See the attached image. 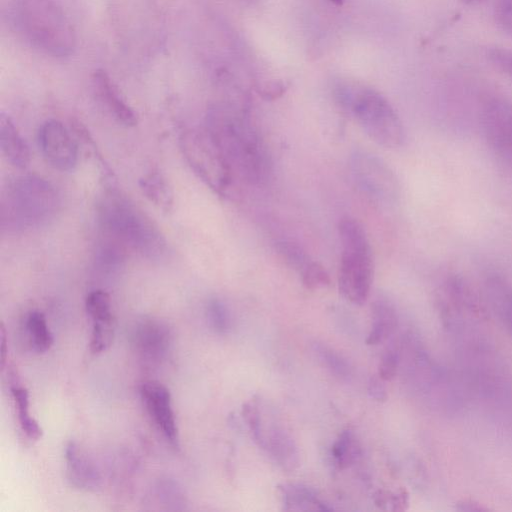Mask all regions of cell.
I'll return each mask as SVG.
<instances>
[{"mask_svg":"<svg viewBox=\"0 0 512 512\" xmlns=\"http://www.w3.org/2000/svg\"><path fill=\"white\" fill-rule=\"evenodd\" d=\"M90 339V351L98 354L105 351L111 344L115 332V320L93 321Z\"/></svg>","mask_w":512,"mask_h":512,"instance_id":"cell-25","label":"cell"},{"mask_svg":"<svg viewBox=\"0 0 512 512\" xmlns=\"http://www.w3.org/2000/svg\"><path fill=\"white\" fill-rule=\"evenodd\" d=\"M399 364V355L395 350H387L381 358L378 375L384 381L392 380Z\"/></svg>","mask_w":512,"mask_h":512,"instance_id":"cell-32","label":"cell"},{"mask_svg":"<svg viewBox=\"0 0 512 512\" xmlns=\"http://www.w3.org/2000/svg\"><path fill=\"white\" fill-rule=\"evenodd\" d=\"M92 82L96 95L113 117L125 126H135L137 117L134 110L126 103L109 75L104 70H96Z\"/></svg>","mask_w":512,"mask_h":512,"instance_id":"cell-14","label":"cell"},{"mask_svg":"<svg viewBox=\"0 0 512 512\" xmlns=\"http://www.w3.org/2000/svg\"><path fill=\"white\" fill-rule=\"evenodd\" d=\"M372 325L367 336L368 345H377L385 341L396 329L397 314L386 300L378 299L371 306Z\"/></svg>","mask_w":512,"mask_h":512,"instance_id":"cell-17","label":"cell"},{"mask_svg":"<svg viewBox=\"0 0 512 512\" xmlns=\"http://www.w3.org/2000/svg\"><path fill=\"white\" fill-rule=\"evenodd\" d=\"M458 505H459V507L457 509L461 510V511H482V510H486V508L481 507L478 503L475 504L473 501L464 500L461 503H459Z\"/></svg>","mask_w":512,"mask_h":512,"instance_id":"cell-36","label":"cell"},{"mask_svg":"<svg viewBox=\"0 0 512 512\" xmlns=\"http://www.w3.org/2000/svg\"><path fill=\"white\" fill-rule=\"evenodd\" d=\"M463 4L465 5H468V6H475V5H479L487 0H460Z\"/></svg>","mask_w":512,"mask_h":512,"instance_id":"cell-37","label":"cell"},{"mask_svg":"<svg viewBox=\"0 0 512 512\" xmlns=\"http://www.w3.org/2000/svg\"><path fill=\"white\" fill-rule=\"evenodd\" d=\"M60 208L55 187L34 175L17 178L3 199V218L17 228H31L46 224Z\"/></svg>","mask_w":512,"mask_h":512,"instance_id":"cell-6","label":"cell"},{"mask_svg":"<svg viewBox=\"0 0 512 512\" xmlns=\"http://www.w3.org/2000/svg\"><path fill=\"white\" fill-rule=\"evenodd\" d=\"M105 231L122 245L147 257L161 256L165 240L151 219L129 199L110 192L100 204Z\"/></svg>","mask_w":512,"mask_h":512,"instance_id":"cell-4","label":"cell"},{"mask_svg":"<svg viewBox=\"0 0 512 512\" xmlns=\"http://www.w3.org/2000/svg\"><path fill=\"white\" fill-rule=\"evenodd\" d=\"M259 447L266 450L285 470H293L298 465V451L291 436L280 426L267 429L262 420Z\"/></svg>","mask_w":512,"mask_h":512,"instance_id":"cell-15","label":"cell"},{"mask_svg":"<svg viewBox=\"0 0 512 512\" xmlns=\"http://www.w3.org/2000/svg\"><path fill=\"white\" fill-rule=\"evenodd\" d=\"M38 142L43 157L54 169L73 170L78 162V147L68 129L58 120L49 119L38 130Z\"/></svg>","mask_w":512,"mask_h":512,"instance_id":"cell-10","label":"cell"},{"mask_svg":"<svg viewBox=\"0 0 512 512\" xmlns=\"http://www.w3.org/2000/svg\"><path fill=\"white\" fill-rule=\"evenodd\" d=\"M210 132L232 173H238L251 183H259L269 173V156L257 132L245 120L221 110L208 114Z\"/></svg>","mask_w":512,"mask_h":512,"instance_id":"cell-1","label":"cell"},{"mask_svg":"<svg viewBox=\"0 0 512 512\" xmlns=\"http://www.w3.org/2000/svg\"><path fill=\"white\" fill-rule=\"evenodd\" d=\"M139 392L158 429L171 446L179 448V431L168 388L157 381H145L140 385Z\"/></svg>","mask_w":512,"mask_h":512,"instance_id":"cell-11","label":"cell"},{"mask_svg":"<svg viewBox=\"0 0 512 512\" xmlns=\"http://www.w3.org/2000/svg\"><path fill=\"white\" fill-rule=\"evenodd\" d=\"M495 19L498 26L512 35V0H498L495 5Z\"/></svg>","mask_w":512,"mask_h":512,"instance_id":"cell-33","label":"cell"},{"mask_svg":"<svg viewBox=\"0 0 512 512\" xmlns=\"http://www.w3.org/2000/svg\"><path fill=\"white\" fill-rule=\"evenodd\" d=\"M509 324H510V326H511V328H512V321H511V322H509Z\"/></svg>","mask_w":512,"mask_h":512,"instance_id":"cell-39","label":"cell"},{"mask_svg":"<svg viewBox=\"0 0 512 512\" xmlns=\"http://www.w3.org/2000/svg\"><path fill=\"white\" fill-rule=\"evenodd\" d=\"M486 56L497 70L512 79V48L491 47L487 50Z\"/></svg>","mask_w":512,"mask_h":512,"instance_id":"cell-30","label":"cell"},{"mask_svg":"<svg viewBox=\"0 0 512 512\" xmlns=\"http://www.w3.org/2000/svg\"><path fill=\"white\" fill-rule=\"evenodd\" d=\"M315 352L327 369L337 377L347 379L351 375L348 362L331 348L325 345H316Z\"/></svg>","mask_w":512,"mask_h":512,"instance_id":"cell-26","label":"cell"},{"mask_svg":"<svg viewBox=\"0 0 512 512\" xmlns=\"http://www.w3.org/2000/svg\"><path fill=\"white\" fill-rule=\"evenodd\" d=\"M349 166L356 186L371 200L385 206L398 201L399 181L382 159L358 150L351 155Z\"/></svg>","mask_w":512,"mask_h":512,"instance_id":"cell-8","label":"cell"},{"mask_svg":"<svg viewBox=\"0 0 512 512\" xmlns=\"http://www.w3.org/2000/svg\"><path fill=\"white\" fill-rule=\"evenodd\" d=\"M335 98L374 142L385 148H398L403 144V124L379 92L362 85L340 83L335 88Z\"/></svg>","mask_w":512,"mask_h":512,"instance_id":"cell-3","label":"cell"},{"mask_svg":"<svg viewBox=\"0 0 512 512\" xmlns=\"http://www.w3.org/2000/svg\"><path fill=\"white\" fill-rule=\"evenodd\" d=\"M179 143L184 158L199 178L216 192H225L233 173L210 132L186 129L181 133Z\"/></svg>","mask_w":512,"mask_h":512,"instance_id":"cell-7","label":"cell"},{"mask_svg":"<svg viewBox=\"0 0 512 512\" xmlns=\"http://www.w3.org/2000/svg\"><path fill=\"white\" fill-rule=\"evenodd\" d=\"M481 128L490 149L512 165V100L488 97L480 111Z\"/></svg>","mask_w":512,"mask_h":512,"instance_id":"cell-9","label":"cell"},{"mask_svg":"<svg viewBox=\"0 0 512 512\" xmlns=\"http://www.w3.org/2000/svg\"><path fill=\"white\" fill-rule=\"evenodd\" d=\"M242 415L254 441L259 444L262 428V417L259 406L254 402L245 403L242 408Z\"/></svg>","mask_w":512,"mask_h":512,"instance_id":"cell-31","label":"cell"},{"mask_svg":"<svg viewBox=\"0 0 512 512\" xmlns=\"http://www.w3.org/2000/svg\"><path fill=\"white\" fill-rule=\"evenodd\" d=\"M143 194L156 206L169 211L173 206V192L166 178L158 171L145 174L139 181Z\"/></svg>","mask_w":512,"mask_h":512,"instance_id":"cell-20","label":"cell"},{"mask_svg":"<svg viewBox=\"0 0 512 512\" xmlns=\"http://www.w3.org/2000/svg\"><path fill=\"white\" fill-rule=\"evenodd\" d=\"M132 344L144 362L158 364L167 357L170 351L171 330L161 320L144 318L138 321L133 328Z\"/></svg>","mask_w":512,"mask_h":512,"instance_id":"cell-12","label":"cell"},{"mask_svg":"<svg viewBox=\"0 0 512 512\" xmlns=\"http://www.w3.org/2000/svg\"><path fill=\"white\" fill-rule=\"evenodd\" d=\"M207 320L210 327L218 334H225L230 327V318L225 304L217 299L209 300L206 307Z\"/></svg>","mask_w":512,"mask_h":512,"instance_id":"cell-28","label":"cell"},{"mask_svg":"<svg viewBox=\"0 0 512 512\" xmlns=\"http://www.w3.org/2000/svg\"><path fill=\"white\" fill-rule=\"evenodd\" d=\"M25 325L34 350L38 353L48 351L54 340L45 315L39 310H33L27 315Z\"/></svg>","mask_w":512,"mask_h":512,"instance_id":"cell-21","label":"cell"},{"mask_svg":"<svg viewBox=\"0 0 512 512\" xmlns=\"http://www.w3.org/2000/svg\"><path fill=\"white\" fill-rule=\"evenodd\" d=\"M11 393L16 404L18 420L23 432L33 440H38L43 434L39 423L30 415L29 412V392L21 386H12Z\"/></svg>","mask_w":512,"mask_h":512,"instance_id":"cell-22","label":"cell"},{"mask_svg":"<svg viewBox=\"0 0 512 512\" xmlns=\"http://www.w3.org/2000/svg\"><path fill=\"white\" fill-rule=\"evenodd\" d=\"M283 498L284 509L294 511L331 510L324 504L311 488L301 484H284L279 487Z\"/></svg>","mask_w":512,"mask_h":512,"instance_id":"cell-19","label":"cell"},{"mask_svg":"<svg viewBox=\"0 0 512 512\" xmlns=\"http://www.w3.org/2000/svg\"><path fill=\"white\" fill-rule=\"evenodd\" d=\"M12 18L20 35L38 51L57 58L73 53L75 31L54 0H14Z\"/></svg>","mask_w":512,"mask_h":512,"instance_id":"cell-2","label":"cell"},{"mask_svg":"<svg viewBox=\"0 0 512 512\" xmlns=\"http://www.w3.org/2000/svg\"><path fill=\"white\" fill-rule=\"evenodd\" d=\"M151 497L152 502L162 510L182 511L188 503L186 492L180 483L168 477L160 478L154 483Z\"/></svg>","mask_w":512,"mask_h":512,"instance_id":"cell-18","label":"cell"},{"mask_svg":"<svg viewBox=\"0 0 512 512\" xmlns=\"http://www.w3.org/2000/svg\"><path fill=\"white\" fill-rule=\"evenodd\" d=\"M0 147L11 165L20 169L28 166L29 147L11 118L3 112L0 114Z\"/></svg>","mask_w":512,"mask_h":512,"instance_id":"cell-16","label":"cell"},{"mask_svg":"<svg viewBox=\"0 0 512 512\" xmlns=\"http://www.w3.org/2000/svg\"><path fill=\"white\" fill-rule=\"evenodd\" d=\"M304 286L308 289L326 287L330 277L326 269L317 261L312 260L300 273Z\"/></svg>","mask_w":512,"mask_h":512,"instance_id":"cell-29","label":"cell"},{"mask_svg":"<svg viewBox=\"0 0 512 512\" xmlns=\"http://www.w3.org/2000/svg\"><path fill=\"white\" fill-rule=\"evenodd\" d=\"M330 1L336 5H342V3H343V0H330Z\"/></svg>","mask_w":512,"mask_h":512,"instance_id":"cell-38","label":"cell"},{"mask_svg":"<svg viewBox=\"0 0 512 512\" xmlns=\"http://www.w3.org/2000/svg\"><path fill=\"white\" fill-rule=\"evenodd\" d=\"M384 380L377 376H372L368 383V393L371 398L378 402H384L387 400V390L384 385Z\"/></svg>","mask_w":512,"mask_h":512,"instance_id":"cell-34","label":"cell"},{"mask_svg":"<svg viewBox=\"0 0 512 512\" xmlns=\"http://www.w3.org/2000/svg\"><path fill=\"white\" fill-rule=\"evenodd\" d=\"M277 251L284 262L299 273L313 260L299 245L292 242H279Z\"/></svg>","mask_w":512,"mask_h":512,"instance_id":"cell-27","label":"cell"},{"mask_svg":"<svg viewBox=\"0 0 512 512\" xmlns=\"http://www.w3.org/2000/svg\"><path fill=\"white\" fill-rule=\"evenodd\" d=\"M359 447L350 429L341 432L332 446V456L340 469L352 465L359 455Z\"/></svg>","mask_w":512,"mask_h":512,"instance_id":"cell-23","label":"cell"},{"mask_svg":"<svg viewBox=\"0 0 512 512\" xmlns=\"http://www.w3.org/2000/svg\"><path fill=\"white\" fill-rule=\"evenodd\" d=\"M338 232L342 249L339 292L351 303L362 305L369 296L373 279L371 246L363 226L354 218H342Z\"/></svg>","mask_w":512,"mask_h":512,"instance_id":"cell-5","label":"cell"},{"mask_svg":"<svg viewBox=\"0 0 512 512\" xmlns=\"http://www.w3.org/2000/svg\"><path fill=\"white\" fill-rule=\"evenodd\" d=\"M0 343H1V347H0L1 369H3L5 366L6 355H7L6 331H5V327H4L3 323H1V327H0Z\"/></svg>","mask_w":512,"mask_h":512,"instance_id":"cell-35","label":"cell"},{"mask_svg":"<svg viewBox=\"0 0 512 512\" xmlns=\"http://www.w3.org/2000/svg\"><path fill=\"white\" fill-rule=\"evenodd\" d=\"M85 307L92 322L114 320L110 296L104 290L91 291L86 297Z\"/></svg>","mask_w":512,"mask_h":512,"instance_id":"cell-24","label":"cell"},{"mask_svg":"<svg viewBox=\"0 0 512 512\" xmlns=\"http://www.w3.org/2000/svg\"><path fill=\"white\" fill-rule=\"evenodd\" d=\"M66 475L76 488L96 491L101 487L102 476L94 460L74 441L65 447Z\"/></svg>","mask_w":512,"mask_h":512,"instance_id":"cell-13","label":"cell"}]
</instances>
